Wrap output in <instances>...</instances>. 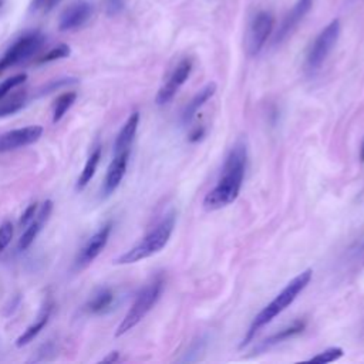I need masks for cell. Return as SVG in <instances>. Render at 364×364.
Listing matches in <instances>:
<instances>
[{"instance_id":"obj_15","label":"cell","mask_w":364,"mask_h":364,"mask_svg":"<svg viewBox=\"0 0 364 364\" xmlns=\"http://www.w3.org/2000/svg\"><path fill=\"white\" fill-rule=\"evenodd\" d=\"M140 124V112L134 111L129 119L126 121V124L121 129V131L117 136V140L114 143V152H123V151H131L133 141L136 138L137 130Z\"/></svg>"},{"instance_id":"obj_18","label":"cell","mask_w":364,"mask_h":364,"mask_svg":"<svg viewBox=\"0 0 364 364\" xmlns=\"http://www.w3.org/2000/svg\"><path fill=\"white\" fill-rule=\"evenodd\" d=\"M50 313H52V305H48V306L45 307V310H43V313L40 314V317L37 319V321L33 323L31 326H29V328L24 330V333L17 339L16 346H17V347H23V346L29 344L31 340H34V337H36L40 332H42L43 328L48 325Z\"/></svg>"},{"instance_id":"obj_23","label":"cell","mask_w":364,"mask_h":364,"mask_svg":"<svg viewBox=\"0 0 364 364\" xmlns=\"http://www.w3.org/2000/svg\"><path fill=\"white\" fill-rule=\"evenodd\" d=\"M27 80V74L22 73V74H16L8 80H5V82L0 85V100L5 99L13 89L19 87L20 85H23Z\"/></svg>"},{"instance_id":"obj_5","label":"cell","mask_w":364,"mask_h":364,"mask_svg":"<svg viewBox=\"0 0 364 364\" xmlns=\"http://www.w3.org/2000/svg\"><path fill=\"white\" fill-rule=\"evenodd\" d=\"M339 36H340V20L335 19L320 31V34L312 43L306 54V63H305L306 71L314 73L323 66V63L328 60L329 54L335 49Z\"/></svg>"},{"instance_id":"obj_9","label":"cell","mask_w":364,"mask_h":364,"mask_svg":"<svg viewBox=\"0 0 364 364\" xmlns=\"http://www.w3.org/2000/svg\"><path fill=\"white\" fill-rule=\"evenodd\" d=\"M42 134H43V129L40 126H29L24 129L8 131L0 136V154H5L34 144L36 141L40 140Z\"/></svg>"},{"instance_id":"obj_27","label":"cell","mask_w":364,"mask_h":364,"mask_svg":"<svg viewBox=\"0 0 364 364\" xmlns=\"http://www.w3.org/2000/svg\"><path fill=\"white\" fill-rule=\"evenodd\" d=\"M12 238H13V225L10 222H5L3 225H0V252L8 248Z\"/></svg>"},{"instance_id":"obj_2","label":"cell","mask_w":364,"mask_h":364,"mask_svg":"<svg viewBox=\"0 0 364 364\" xmlns=\"http://www.w3.org/2000/svg\"><path fill=\"white\" fill-rule=\"evenodd\" d=\"M312 276H313V270L312 269H306L305 272H302L300 275H298L292 282H289L286 288L283 289L252 321V325L244 339V342H242L240 347L247 346L254 337L255 335L262 329L265 328L266 325H269V323L276 319L282 312H285L296 299L298 296L307 288V285L312 280Z\"/></svg>"},{"instance_id":"obj_16","label":"cell","mask_w":364,"mask_h":364,"mask_svg":"<svg viewBox=\"0 0 364 364\" xmlns=\"http://www.w3.org/2000/svg\"><path fill=\"white\" fill-rule=\"evenodd\" d=\"M215 93H217V85L215 83H208L205 87H202L194 96V99L187 104V107L184 108V111H182V124L184 126L191 124L194 117L199 111V108L204 105L210 99H212Z\"/></svg>"},{"instance_id":"obj_19","label":"cell","mask_w":364,"mask_h":364,"mask_svg":"<svg viewBox=\"0 0 364 364\" xmlns=\"http://www.w3.org/2000/svg\"><path fill=\"white\" fill-rule=\"evenodd\" d=\"M100 159H101V148L97 147V148L92 152V155L89 156L83 173L80 174V178H78V181H77V189L82 191V189H85V188L89 185V182L93 180V177H94V174H96V171H97Z\"/></svg>"},{"instance_id":"obj_3","label":"cell","mask_w":364,"mask_h":364,"mask_svg":"<svg viewBox=\"0 0 364 364\" xmlns=\"http://www.w3.org/2000/svg\"><path fill=\"white\" fill-rule=\"evenodd\" d=\"M174 226H175V214L170 212L140 242V244H137L134 248L121 255L118 259H115V263L117 265L137 263L143 259H147L158 254L159 251H163L173 235Z\"/></svg>"},{"instance_id":"obj_25","label":"cell","mask_w":364,"mask_h":364,"mask_svg":"<svg viewBox=\"0 0 364 364\" xmlns=\"http://www.w3.org/2000/svg\"><path fill=\"white\" fill-rule=\"evenodd\" d=\"M70 53H71V50L67 45H59L57 48L48 52V54H45L38 61L40 63H50V61H54V60H59V59H66V57L70 56Z\"/></svg>"},{"instance_id":"obj_1","label":"cell","mask_w":364,"mask_h":364,"mask_svg":"<svg viewBox=\"0 0 364 364\" xmlns=\"http://www.w3.org/2000/svg\"><path fill=\"white\" fill-rule=\"evenodd\" d=\"M247 163H248V148L247 143L244 140H239L233 144L229 154L225 158V163L222 167L221 177L211 189L205 199H204V208L207 211H218L228 205L239 196V192L242 189V184H244L245 171H247Z\"/></svg>"},{"instance_id":"obj_24","label":"cell","mask_w":364,"mask_h":364,"mask_svg":"<svg viewBox=\"0 0 364 364\" xmlns=\"http://www.w3.org/2000/svg\"><path fill=\"white\" fill-rule=\"evenodd\" d=\"M343 353H344V351H343V349H340V347H330V349H328V350H325V351L319 353L317 356L312 357L310 361H313V363H320V364L333 363V361L339 360V358L343 356Z\"/></svg>"},{"instance_id":"obj_21","label":"cell","mask_w":364,"mask_h":364,"mask_svg":"<svg viewBox=\"0 0 364 364\" xmlns=\"http://www.w3.org/2000/svg\"><path fill=\"white\" fill-rule=\"evenodd\" d=\"M114 300V295L110 289H101L89 303V310L92 313H101L107 310Z\"/></svg>"},{"instance_id":"obj_28","label":"cell","mask_w":364,"mask_h":364,"mask_svg":"<svg viewBox=\"0 0 364 364\" xmlns=\"http://www.w3.org/2000/svg\"><path fill=\"white\" fill-rule=\"evenodd\" d=\"M36 212H37V204L34 202V204H30L26 211L22 214L20 217V221H19V225L20 226H27L36 217Z\"/></svg>"},{"instance_id":"obj_14","label":"cell","mask_w":364,"mask_h":364,"mask_svg":"<svg viewBox=\"0 0 364 364\" xmlns=\"http://www.w3.org/2000/svg\"><path fill=\"white\" fill-rule=\"evenodd\" d=\"M52 210H53V202L52 201H46L45 204L42 205V208H40L38 214L34 217V219L27 225L26 231L23 232L20 240H19V249L20 251H26L33 242L34 239L37 238V235L40 233V231L43 229L45 224L48 222L50 214H52Z\"/></svg>"},{"instance_id":"obj_4","label":"cell","mask_w":364,"mask_h":364,"mask_svg":"<svg viewBox=\"0 0 364 364\" xmlns=\"http://www.w3.org/2000/svg\"><path fill=\"white\" fill-rule=\"evenodd\" d=\"M163 289H164V277L161 275H156L137 295L129 313L126 314L123 321H121L119 326L117 328V332H115L117 337L126 335L127 332H130L133 328H136L138 325V323L156 305V302L161 298V293H163Z\"/></svg>"},{"instance_id":"obj_6","label":"cell","mask_w":364,"mask_h":364,"mask_svg":"<svg viewBox=\"0 0 364 364\" xmlns=\"http://www.w3.org/2000/svg\"><path fill=\"white\" fill-rule=\"evenodd\" d=\"M45 43V36L38 31L29 33L20 37L16 43L5 53V56L0 59V73H3L6 68L20 64L29 60L33 54H36L42 49Z\"/></svg>"},{"instance_id":"obj_13","label":"cell","mask_w":364,"mask_h":364,"mask_svg":"<svg viewBox=\"0 0 364 364\" xmlns=\"http://www.w3.org/2000/svg\"><path fill=\"white\" fill-rule=\"evenodd\" d=\"M130 152L131 151L118 152V154H115L114 159L111 161V164L107 170L105 180H104V187H103V191L107 196L111 195L118 188L121 181H123V178L127 173V167H129Z\"/></svg>"},{"instance_id":"obj_32","label":"cell","mask_w":364,"mask_h":364,"mask_svg":"<svg viewBox=\"0 0 364 364\" xmlns=\"http://www.w3.org/2000/svg\"><path fill=\"white\" fill-rule=\"evenodd\" d=\"M356 252H357L358 255H363V254H364V239L360 240V244H358L357 248H356Z\"/></svg>"},{"instance_id":"obj_11","label":"cell","mask_w":364,"mask_h":364,"mask_svg":"<svg viewBox=\"0 0 364 364\" xmlns=\"http://www.w3.org/2000/svg\"><path fill=\"white\" fill-rule=\"evenodd\" d=\"M112 229V224L107 222L105 225H103L86 244V247L83 248V251L80 252L78 258H77V266L78 268H85L87 265H90L100 254L101 251L105 248L110 233Z\"/></svg>"},{"instance_id":"obj_30","label":"cell","mask_w":364,"mask_h":364,"mask_svg":"<svg viewBox=\"0 0 364 364\" xmlns=\"http://www.w3.org/2000/svg\"><path fill=\"white\" fill-rule=\"evenodd\" d=\"M205 136V129L204 127H198V129H195L192 133H191V136H189V141L191 143H198L199 140H202V137Z\"/></svg>"},{"instance_id":"obj_7","label":"cell","mask_w":364,"mask_h":364,"mask_svg":"<svg viewBox=\"0 0 364 364\" xmlns=\"http://www.w3.org/2000/svg\"><path fill=\"white\" fill-rule=\"evenodd\" d=\"M275 19L269 12H259L251 22L247 33V50L251 56H256L265 46L273 30Z\"/></svg>"},{"instance_id":"obj_8","label":"cell","mask_w":364,"mask_h":364,"mask_svg":"<svg viewBox=\"0 0 364 364\" xmlns=\"http://www.w3.org/2000/svg\"><path fill=\"white\" fill-rule=\"evenodd\" d=\"M191 71H192V60H189V59L181 60L178 63V66L174 68V71L170 74L164 86L159 89L156 99H155L156 104L158 105L168 104L175 97L178 90L185 85V82L191 75Z\"/></svg>"},{"instance_id":"obj_33","label":"cell","mask_w":364,"mask_h":364,"mask_svg":"<svg viewBox=\"0 0 364 364\" xmlns=\"http://www.w3.org/2000/svg\"><path fill=\"white\" fill-rule=\"evenodd\" d=\"M360 156H361V159L364 161V144H363V148H361V155H360Z\"/></svg>"},{"instance_id":"obj_31","label":"cell","mask_w":364,"mask_h":364,"mask_svg":"<svg viewBox=\"0 0 364 364\" xmlns=\"http://www.w3.org/2000/svg\"><path fill=\"white\" fill-rule=\"evenodd\" d=\"M117 358H118V353H117V351H112L108 357L103 358V361H104V363H108V361H115Z\"/></svg>"},{"instance_id":"obj_26","label":"cell","mask_w":364,"mask_h":364,"mask_svg":"<svg viewBox=\"0 0 364 364\" xmlns=\"http://www.w3.org/2000/svg\"><path fill=\"white\" fill-rule=\"evenodd\" d=\"M61 0H31L30 12H42L49 13Z\"/></svg>"},{"instance_id":"obj_20","label":"cell","mask_w":364,"mask_h":364,"mask_svg":"<svg viewBox=\"0 0 364 364\" xmlns=\"http://www.w3.org/2000/svg\"><path fill=\"white\" fill-rule=\"evenodd\" d=\"M77 94L70 92V93H64L61 94L56 103H54V110H53V123H59V121L64 117V114L71 108V105L75 103Z\"/></svg>"},{"instance_id":"obj_17","label":"cell","mask_w":364,"mask_h":364,"mask_svg":"<svg viewBox=\"0 0 364 364\" xmlns=\"http://www.w3.org/2000/svg\"><path fill=\"white\" fill-rule=\"evenodd\" d=\"M305 328H306V323H305V321L298 320V321L292 323L291 326L279 330L277 333H275V335L269 336L268 339H265L263 342H261V343L258 344V347L255 349V353H265L266 350L275 347L276 344H279V343H282V342H286V340H289V339H292V337L300 335V333L305 330Z\"/></svg>"},{"instance_id":"obj_29","label":"cell","mask_w":364,"mask_h":364,"mask_svg":"<svg viewBox=\"0 0 364 364\" xmlns=\"http://www.w3.org/2000/svg\"><path fill=\"white\" fill-rule=\"evenodd\" d=\"M107 8H108V13L110 15H115L121 9H123V2H121V0H108Z\"/></svg>"},{"instance_id":"obj_22","label":"cell","mask_w":364,"mask_h":364,"mask_svg":"<svg viewBox=\"0 0 364 364\" xmlns=\"http://www.w3.org/2000/svg\"><path fill=\"white\" fill-rule=\"evenodd\" d=\"M24 103H26V94L15 96L6 101L0 100V117H6V115L17 112L19 110L23 108Z\"/></svg>"},{"instance_id":"obj_34","label":"cell","mask_w":364,"mask_h":364,"mask_svg":"<svg viewBox=\"0 0 364 364\" xmlns=\"http://www.w3.org/2000/svg\"><path fill=\"white\" fill-rule=\"evenodd\" d=\"M3 5V0H0V6H2Z\"/></svg>"},{"instance_id":"obj_12","label":"cell","mask_w":364,"mask_h":364,"mask_svg":"<svg viewBox=\"0 0 364 364\" xmlns=\"http://www.w3.org/2000/svg\"><path fill=\"white\" fill-rule=\"evenodd\" d=\"M313 6V0H298V3L293 6V9L283 19L276 36H275V45L282 43L296 27L298 24L305 19V16L310 12Z\"/></svg>"},{"instance_id":"obj_10","label":"cell","mask_w":364,"mask_h":364,"mask_svg":"<svg viewBox=\"0 0 364 364\" xmlns=\"http://www.w3.org/2000/svg\"><path fill=\"white\" fill-rule=\"evenodd\" d=\"M93 15V6L86 0H78L71 3L60 16L59 29L60 31H70L83 27Z\"/></svg>"}]
</instances>
